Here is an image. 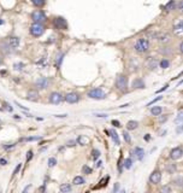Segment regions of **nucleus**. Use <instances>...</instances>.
<instances>
[{
    "label": "nucleus",
    "instance_id": "f257e3e1",
    "mask_svg": "<svg viewBox=\"0 0 183 193\" xmlns=\"http://www.w3.org/2000/svg\"><path fill=\"white\" fill-rule=\"evenodd\" d=\"M135 51L139 52V53H145L148 51L149 48V41L147 39H137V41L135 42V46H134Z\"/></svg>",
    "mask_w": 183,
    "mask_h": 193
},
{
    "label": "nucleus",
    "instance_id": "f03ea898",
    "mask_svg": "<svg viewBox=\"0 0 183 193\" xmlns=\"http://www.w3.org/2000/svg\"><path fill=\"white\" fill-rule=\"evenodd\" d=\"M45 32V27L42 25V23H33L30 27V34L35 38H39Z\"/></svg>",
    "mask_w": 183,
    "mask_h": 193
},
{
    "label": "nucleus",
    "instance_id": "7ed1b4c3",
    "mask_svg": "<svg viewBox=\"0 0 183 193\" xmlns=\"http://www.w3.org/2000/svg\"><path fill=\"white\" fill-rule=\"evenodd\" d=\"M116 87L119 89V91H126V87H128V77L125 75H118L116 78Z\"/></svg>",
    "mask_w": 183,
    "mask_h": 193
},
{
    "label": "nucleus",
    "instance_id": "20e7f679",
    "mask_svg": "<svg viewBox=\"0 0 183 193\" xmlns=\"http://www.w3.org/2000/svg\"><path fill=\"white\" fill-rule=\"evenodd\" d=\"M88 96L92 98V99H97V100H101V99H105L106 94L104 93L101 88H93L92 91H89L88 93Z\"/></svg>",
    "mask_w": 183,
    "mask_h": 193
},
{
    "label": "nucleus",
    "instance_id": "39448f33",
    "mask_svg": "<svg viewBox=\"0 0 183 193\" xmlns=\"http://www.w3.org/2000/svg\"><path fill=\"white\" fill-rule=\"evenodd\" d=\"M31 19L34 21V23H42L46 21V15L42 10H36L31 13Z\"/></svg>",
    "mask_w": 183,
    "mask_h": 193
},
{
    "label": "nucleus",
    "instance_id": "423d86ee",
    "mask_svg": "<svg viewBox=\"0 0 183 193\" xmlns=\"http://www.w3.org/2000/svg\"><path fill=\"white\" fill-rule=\"evenodd\" d=\"M5 44L11 48V50H16L20 45V40L17 36H10L5 40Z\"/></svg>",
    "mask_w": 183,
    "mask_h": 193
},
{
    "label": "nucleus",
    "instance_id": "0eeeda50",
    "mask_svg": "<svg viewBox=\"0 0 183 193\" xmlns=\"http://www.w3.org/2000/svg\"><path fill=\"white\" fill-rule=\"evenodd\" d=\"M146 65H147V68H148V69L154 70V69L159 65V60H158L157 58H154V57H148L147 59H146Z\"/></svg>",
    "mask_w": 183,
    "mask_h": 193
},
{
    "label": "nucleus",
    "instance_id": "6e6552de",
    "mask_svg": "<svg viewBox=\"0 0 183 193\" xmlns=\"http://www.w3.org/2000/svg\"><path fill=\"white\" fill-rule=\"evenodd\" d=\"M54 25L58 29H63V30L68 29V23H66V21L63 18V17H56L54 18Z\"/></svg>",
    "mask_w": 183,
    "mask_h": 193
},
{
    "label": "nucleus",
    "instance_id": "1a4fd4ad",
    "mask_svg": "<svg viewBox=\"0 0 183 193\" xmlns=\"http://www.w3.org/2000/svg\"><path fill=\"white\" fill-rule=\"evenodd\" d=\"M49 101L52 104H60L63 101V96L60 93H58V92H52L49 94Z\"/></svg>",
    "mask_w": 183,
    "mask_h": 193
},
{
    "label": "nucleus",
    "instance_id": "9d476101",
    "mask_svg": "<svg viewBox=\"0 0 183 193\" xmlns=\"http://www.w3.org/2000/svg\"><path fill=\"white\" fill-rule=\"evenodd\" d=\"M65 100H66L69 104H75V103H77V101L80 100V96H79L77 93L71 92V93H68V94L65 96Z\"/></svg>",
    "mask_w": 183,
    "mask_h": 193
},
{
    "label": "nucleus",
    "instance_id": "9b49d317",
    "mask_svg": "<svg viewBox=\"0 0 183 193\" xmlns=\"http://www.w3.org/2000/svg\"><path fill=\"white\" fill-rule=\"evenodd\" d=\"M35 85H36L39 88H41V89H46V88L48 87V85H49V80H48L47 77H40L39 80H36Z\"/></svg>",
    "mask_w": 183,
    "mask_h": 193
},
{
    "label": "nucleus",
    "instance_id": "f8f14e48",
    "mask_svg": "<svg viewBox=\"0 0 183 193\" xmlns=\"http://www.w3.org/2000/svg\"><path fill=\"white\" fill-rule=\"evenodd\" d=\"M182 154H183V151L181 147H175V149L171 150V152H170V158L174 159V161H176V159H180V158L182 157Z\"/></svg>",
    "mask_w": 183,
    "mask_h": 193
},
{
    "label": "nucleus",
    "instance_id": "ddd939ff",
    "mask_svg": "<svg viewBox=\"0 0 183 193\" xmlns=\"http://www.w3.org/2000/svg\"><path fill=\"white\" fill-rule=\"evenodd\" d=\"M157 40L160 42V44H167L170 40H171V36H170V34L169 33H166V32H163V33H158V36H157Z\"/></svg>",
    "mask_w": 183,
    "mask_h": 193
},
{
    "label": "nucleus",
    "instance_id": "4468645a",
    "mask_svg": "<svg viewBox=\"0 0 183 193\" xmlns=\"http://www.w3.org/2000/svg\"><path fill=\"white\" fill-rule=\"evenodd\" d=\"M149 181L152 184H159L162 181V173L158 172V170L153 172V173L151 174V176H149Z\"/></svg>",
    "mask_w": 183,
    "mask_h": 193
},
{
    "label": "nucleus",
    "instance_id": "2eb2a0df",
    "mask_svg": "<svg viewBox=\"0 0 183 193\" xmlns=\"http://www.w3.org/2000/svg\"><path fill=\"white\" fill-rule=\"evenodd\" d=\"M182 33H183V24H182V21H180L177 24L174 25V34L178 38L182 36Z\"/></svg>",
    "mask_w": 183,
    "mask_h": 193
},
{
    "label": "nucleus",
    "instance_id": "dca6fc26",
    "mask_svg": "<svg viewBox=\"0 0 183 193\" xmlns=\"http://www.w3.org/2000/svg\"><path fill=\"white\" fill-rule=\"evenodd\" d=\"M133 87L134 88H145V82H143L141 78H136L133 81Z\"/></svg>",
    "mask_w": 183,
    "mask_h": 193
},
{
    "label": "nucleus",
    "instance_id": "f3484780",
    "mask_svg": "<svg viewBox=\"0 0 183 193\" xmlns=\"http://www.w3.org/2000/svg\"><path fill=\"white\" fill-rule=\"evenodd\" d=\"M176 9V0H170L166 5H165V11H172Z\"/></svg>",
    "mask_w": 183,
    "mask_h": 193
},
{
    "label": "nucleus",
    "instance_id": "a211bd4d",
    "mask_svg": "<svg viewBox=\"0 0 183 193\" xmlns=\"http://www.w3.org/2000/svg\"><path fill=\"white\" fill-rule=\"evenodd\" d=\"M76 142H79L80 145L82 146H84V145H87V144H89V139L86 136V135H80L79 138H77V141Z\"/></svg>",
    "mask_w": 183,
    "mask_h": 193
},
{
    "label": "nucleus",
    "instance_id": "6ab92c4d",
    "mask_svg": "<svg viewBox=\"0 0 183 193\" xmlns=\"http://www.w3.org/2000/svg\"><path fill=\"white\" fill-rule=\"evenodd\" d=\"M39 98V93L36 91H29L27 94V99L28 100H36Z\"/></svg>",
    "mask_w": 183,
    "mask_h": 193
},
{
    "label": "nucleus",
    "instance_id": "aec40b11",
    "mask_svg": "<svg viewBox=\"0 0 183 193\" xmlns=\"http://www.w3.org/2000/svg\"><path fill=\"white\" fill-rule=\"evenodd\" d=\"M134 153H135V156H136L137 159H142L143 156H145V151H143L141 147H135Z\"/></svg>",
    "mask_w": 183,
    "mask_h": 193
},
{
    "label": "nucleus",
    "instance_id": "412c9836",
    "mask_svg": "<svg viewBox=\"0 0 183 193\" xmlns=\"http://www.w3.org/2000/svg\"><path fill=\"white\" fill-rule=\"evenodd\" d=\"M162 112H163L162 106H154V108L151 109V114H152L153 116H159Z\"/></svg>",
    "mask_w": 183,
    "mask_h": 193
},
{
    "label": "nucleus",
    "instance_id": "4be33fe9",
    "mask_svg": "<svg viewBox=\"0 0 183 193\" xmlns=\"http://www.w3.org/2000/svg\"><path fill=\"white\" fill-rule=\"evenodd\" d=\"M70 191H71V185L70 184H63V185H60L61 193H69Z\"/></svg>",
    "mask_w": 183,
    "mask_h": 193
},
{
    "label": "nucleus",
    "instance_id": "5701e85b",
    "mask_svg": "<svg viewBox=\"0 0 183 193\" xmlns=\"http://www.w3.org/2000/svg\"><path fill=\"white\" fill-rule=\"evenodd\" d=\"M137 126H139V123H137L136 121H129V122L126 123V128H128L129 131H133V129L137 128Z\"/></svg>",
    "mask_w": 183,
    "mask_h": 193
},
{
    "label": "nucleus",
    "instance_id": "b1692460",
    "mask_svg": "<svg viewBox=\"0 0 183 193\" xmlns=\"http://www.w3.org/2000/svg\"><path fill=\"white\" fill-rule=\"evenodd\" d=\"M130 66H131V70H137V68H139V62H137V59L131 58V59H130Z\"/></svg>",
    "mask_w": 183,
    "mask_h": 193
},
{
    "label": "nucleus",
    "instance_id": "393cba45",
    "mask_svg": "<svg viewBox=\"0 0 183 193\" xmlns=\"http://www.w3.org/2000/svg\"><path fill=\"white\" fill-rule=\"evenodd\" d=\"M159 52L164 55V56H169V55H171V52H172V50L170 48V47H162L160 50H159Z\"/></svg>",
    "mask_w": 183,
    "mask_h": 193
},
{
    "label": "nucleus",
    "instance_id": "a878e982",
    "mask_svg": "<svg viewBox=\"0 0 183 193\" xmlns=\"http://www.w3.org/2000/svg\"><path fill=\"white\" fill-rule=\"evenodd\" d=\"M108 133L111 134L112 139H113V141H115V142H116L117 145H119V139H118V134H117V133H116V132H115L113 129H111V131H110Z\"/></svg>",
    "mask_w": 183,
    "mask_h": 193
},
{
    "label": "nucleus",
    "instance_id": "bb28decb",
    "mask_svg": "<svg viewBox=\"0 0 183 193\" xmlns=\"http://www.w3.org/2000/svg\"><path fill=\"white\" fill-rule=\"evenodd\" d=\"M72 184H74V185H83V184H84V179H83L82 176H76V177L74 179Z\"/></svg>",
    "mask_w": 183,
    "mask_h": 193
},
{
    "label": "nucleus",
    "instance_id": "cd10ccee",
    "mask_svg": "<svg viewBox=\"0 0 183 193\" xmlns=\"http://www.w3.org/2000/svg\"><path fill=\"white\" fill-rule=\"evenodd\" d=\"M157 36H158V32L149 30V32L147 33V38H148V39H152V40H154V39H157Z\"/></svg>",
    "mask_w": 183,
    "mask_h": 193
},
{
    "label": "nucleus",
    "instance_id": "c85d7f7f",
    "mask_svg": "<svg viewBox=\"0 0 183 193\" xmlns=\"http://www.w3.org/2000/svg\"><path fill=\"white\" fill-rule=\"evenodd\" d=\"M41 136H29V138H23L20 139V141H36V140H40Z\"/></svg>",
    "mask_w": 183,
    "mask_h": 193
},
{
    "label": "nucleus",
    "instance_id": "c756f323",
    "mask_svg": "<svg viewBox=\"0 0 183 193\" xmlns=\"http://www.w3.org/2000/svg\"><path fill=\"white\" fill-rule=\"evenodd\" d=\"M131 165H133V161H131V158H126V159L124 161V168H125V169H130Z\"/></svg>",
    "mask_w": 183,
    "mask_h": 193
},
{
    "label": "nucleus",
    "instance_id": "7c9ffc66",
    "mask_svg": "<svg viewBox=\"0 0 183 193\" xmlns=\"http://www.w3.org/2000/svg\"><path fill=\"white\" fill-rule=\"evenodd\" d=\"M31 2H33L35 6L41 7V6H43V5L46 4V0H31Z\"/></svg>",
    "mask_w": 183,
    "mask_h": 193
},
{
    "label": "nucleus",
    "instance_id": "2f4dec72",
    "mask_svg": "<svg viewBox=\"0 0 183 193\" xmlns=\"http://www.w3.org/2000/svg\"><path fill=\"white\" fill-rule=\"evenodd\" d=\"M159 64H160V66H162L163 69H166V68L170 65V62H169L167 59H163L162 62H159Z\"/></svg>",
    "mask_w": 183,
    "mask_h": 193
},
{
    "label": "nucleus",
    "instance_id": "473e14b6",
    "mask_svg": "<svg viewBox=\"0 0 183 193\" xmlns=\"http://www.w3.org/2000/svg\"><path fill=\"white\" fill-rule=\"evenodd\" d=\"M123 138H124V140H125L126 142H130V141H131V138H130V134H129L128 132H125V131L123 132Z\"/></svg>",
    "mask_w": 183,
    "mask_h": 193
},
{
    "label": "nucleus",
    "instance_id": "72a5a7b5",
    "mask_svg": "<svg viewBox=\"0 0 183 193\" xmlns=\"http://www.w3.org/2000/svg\"><path fill=\"white\" fill-rule=\"evenodd\" d=\"M56 164H57V159H56V158H49V159H48V167L53 168Z\"/></svg>",
    "mask_w": 183,
    "mask_h": 193
},
{
    "label": "nucleus",
    "instance_id": "f704fd0d",
    "mask_svg": "<svg viewBox=\"0 0 183 193\" xmlns=\"http://www.w3.org/2000/svg\"><path fill=\"white\" fill-rule=\"evenodd\" d=\"M92 153H93V159H94V161H97V159L100 157V151H99V150H93Z\"/></svg>",
    "mask_w": 183,
    "mask_h": 193
},
{
    "label": "nucleus",
    "instance_id": "c9c22d12",
    "mask_svg": "<svg viewBox=\"0 0 183 193\" xmlns=\"http://www.w3.org/2000/svg\"><path fill=\"white\" fill-rule=\"evenodd\" d=\"M63 57H64V53H59L58 56H57V66H60L61 64V60H63Z\"/></svg>",
    "mask_w": 183,
    "mask_h": 193
},
{
    "label": "nucleus",
    "instance_id": "e433bc0d",
    "mask_svg": "<svg viewBox=\"0 0 183 193\" xmlns=\"http://www.w3.org/2000/svg\"><path fill=\"white\" fill-rule=\"evenodd\" d=\"M160 192L162 193H171V188H170L169 186H164V187H162Z\"/></svg>",
    "mask_w": 183,
    "mask_h": 193
},
{
    "label": "nucleus",
    "instance_id": "4c0bfd02",
    "mask_svg": "<svg viewBox=\"0 0 183 193\" xmlns=\"http://www.w3.org/2000/svg\"><path fill=\"white\" fill-rule=\"evenodd\" d=\"M82 172H83V174H90V173H92V169H90L89 167L84 165V167L82 168Z\"/></svg>",
    "mask_w": 183,
    "mask_h": 193
},
{
    "label": "nucleus",
    "instance_id": "58836bf2",
    "mask_svg": "<svg viewBox=\"0 0 183 193\" xmlns=\"http://www.w3.org/2000/svg\"><path fill=\"white\" fill-rule=\"evenodd\" d=\"M159 100H162V96H157L156 99H153L152 101H149V103H148V106H151V105H153L154 103H157V101H159Z\"/></svg>",
    "mask_w": 183,
    "mask_h": 193
},
{
    "label": "nucleus",
    "instance_id": "ea45409f",
    "mask_svg": "<svg viewBox=\"0 0 183 193\" xmlns=\"http://www.w3.org/2000/svg\"><path fill=\"white\" fill-rule=\"evenodd\" d=\"M33 158V151H28L27 152V161H30Z\"/></svg>",
    "mask_w": 183,
    "mask_h": 193
},
{
    "label": "nucleus",
    "instance_id": "a19ab883",
    "mask_svg": "<svg viewBox=\"0 0 183 193\" xmlns=\"http://www.w3.org/2000/svg\"><path fill=\"white\" fill-rule=\"evenodd\" d=\"M20 168H22V164H18V165H17V167H16V169H15V170H13V176H15V175H16V174L18 173V172H20Z\"/></svg>",
    "mask_w": 183,
    "mask_h": 193
},
{
    "label": "nucleus",
    "instance_id": "79ce46f5",
    "mask_svg": "<svg viewBox=\"0 0 183 193\" xmlns=\"http://www.w3.org/2000/svg\"><path fill=\"white\" fill-rule=\"evenodd\" d=\"M167 170H169V172H170V173H174V172H175V170H176V167H175V165H174V164H172V165H171V167H167Z\"/></svg>",
    "mask_w": 183,
    "mask_h": 193
},
{
    "label": "nucleus",
    "instance_id": "37998d69",
    "mask_svg": "<svg viewBox=\"0 0 183 193\" xmlns=\"http://www.w3.org/2000/svg\"><path fill=\"white\" fill-rule=\"evenodd\" d=\"M75 144H76V141L75 140H70V141H68V146H75Z\"/></svg>",
    "mask_w": 183,
    "mask_h": 193
},
{
    "label": "nucleus",
    "instance_id": "c03bdc74",
    "mask_svg": "<svg viewBox=\"0 0 183 193\" xmlns=\"http://www.w3.org/2000/svg\"><path fill=\"white\" fill-rule=\"evenodd\" d=\"M118 190H119V184H116V185H115V188H113V193H117Z\"/></svg>",
    "mask_w": 183,
    "mask_h": 193
},
{
    "label": "nucleus",
    "instance_id": "a18cd8bd",
    "mask_svg": "<svg viewBox=\"0 0 183 193\" xmlns=\"http://www.w3.org/2000/svg\"><path fill=\"white\" fill-rule=\"evenodd\" d=\"M182 119V110H180V112H178V116H177V122H180Z\"/></svg>",
    "mask_w": 183,
    "mask_h": 193
},
{
    "label": "nucleus",
    "instance_id": "49530a36",
    "mask_svg": "<svg viewBox=\"0 0 183 193\" xmlns=\"http://www.w3.org/2000/svg\"><path fill=\"white\" fill-rule=\"evenodd\" d=\"M112 124H115L116 127H121V123H119L118 121H116V119H113V121H112Z\"/></svg>",
    "mask_w": 183,
    "mask_h": 193
},
{
    "label": "nucleus",
    "instance_id": "de8ad7c7",
    "mask_svg": "<svg viewBox=\"0 0 183 193\" xmlns=\"http://www.w3.org/2000/svg\"><path fill=\"white\" fill-rule=\"evenodd\" d=\"M166 119H167V116L165 115L164 117H160V118H159V122H160V123H163V122H165Z\"/></svg>",
    "mask_w": 183,
    "mask_h": 193
},
{
    "label": "nucleus",
    "instance_id": "09e8293b",
    "mask_svg": "<svg viewBox=\"0 0 183 193\" xmlns=\"http://www.w3.org/2000/svg\"><path fill=\"white\" fill-rule=\"evenodd\" d=\"M176 9L181 11V9H182V1H178V4H177V6H176Z\"/></svg>",
    "mask_w": 183,
    "mask_h": 193
},
{
    "label": "nucleus",
    "instance_id": "8fccbe9b",
    "mask_svg": "<svg viewBox=\"0 0 183 193\" xmlns=\"http://www.w3.org/2000/svg\"><path fill=\"white\" fill-rule=\"evenodd\" d=\"M31 187V185H28V186H25V188L23 190V193H28V191H29V188Z\"/></svg>",
    "mask_w": 183,
    "mask_h": 193
},
{
    "label": "nucleus",
    "instance_id": "3c124183",
    "mask_svg": "<svg viewBox=\"0 0 183 193\" xmlns=\"http://www.w3.org/2000/svg\"><path fill=\"white\" fill-rule=\"evenodd\" d=\"M16 105H18V108H20V109H22V110H24V111H27V110H28V109H27L25 106H23V105H20V104H18V103H16Z\"/></svg>",
    "mask_w": 183,
    "mask_h": 193
},
{
    "label": "nucleus",
    "instance_id": "603ef678",
    "mask_svg": "<svg viewBox=\"0 0 183 193\" xmlns=\"http://www.w3.org/2000/svg\"><path fill=\"white\" fill-rule=\"evenodd\" d=\"M4 105H5V106H6V109H7V110H9V111H12V108H11V105H9V104H7V103H5V104H4Z\"/></svg>",
    "mask_w": 183,
    "mask_h": 193
},
{
    "label": "nucleus",
    "instance_id": "864d4df0",
    "mask_svg": "<svg viewBox=\"0 0 183 193\" xmlns=\"http://www.w3.org/2000/svg\"><path fill=\"white\" fill-rule=\"evenodd\" d=\"M7 162H6V159H4V158H0V164L1 165H5Z\"/></svg>",
    "mask_w": 183,
    "mask_h": 193
},
{
    "label": "nucleus",
    "instance_id": "5fc2aeb1",
    "mask_svg": "<svg viewBox=\"0 0 183 193\" xmlns=\"http://www.w3.org/2000/svg\"><path fill=\"white\" fill-rule=\"evenodd\" d=\"M166 88H167V85H165V86H164L163 88H162V89H159V91H158V92H159V93H160V92H163V91H165V89H166Z\"/></svg>",
    "mask_w": 183,
    "mask_h": 193
},
{
    "label": "nucleus",
    "instance_id": "6e6d98bb",
    "mask_svg": "<svg viewBox=\"0 0 183 193\" xmlns=\"http://www.w3.org/2000/svg\"><path fill=\"white\" fill-rule=\"evenodd\" d=\"M181 180H182L181 177H178V179H177V186H181V185H182V184H181Z\"/></svg>",
    "mask_w": 183,
    "mask_h": 193
},
{
    "label": "nucleus",
    "instance_id": "4d7b16f0",
    "mask_svg": "<svg viewBox=\"0 0 183 193\" xmlns=\"http://www.w3.org/2000/svg\"><path fill=\"white\" fill-rule=\"evenodd\" d=\"M118 193H126V192H125V191H124V190H122V191H121V192H118Z\"/></svg>",
    "mask_w": 183,
    "mask_h": 193
},
{
    "label": "nucleus",
    "instance_id": "13d9d810",
    "mask_svg": "<svg viewBox=\"0 0 183 193\" xmlns=\"http://www.w3.org/2000/svg\"><path fill=\"white\" fill-rule=\"evenodd\" d=\"M2 23H4V21H1V19H0V24H2Z\"/></svg>",
    "mask_w": 183,
    "mask_h": 193
},
{
    "label": "nucleus",
    "instance_id": "bf43d9fd",
    "mask_svg": "<svg viewBox=\"0 0 183 193\" xmlns=\"http://www.w3.org/2000/svg\"><path fill=\"white\" fill-rule=\"evenodd\" d=\"M0 64H1V59H0Z\"/></svg>",
    "mask_w": 183,
    "mask_h": 193
}]
</instances>
